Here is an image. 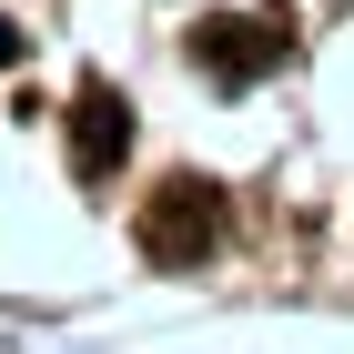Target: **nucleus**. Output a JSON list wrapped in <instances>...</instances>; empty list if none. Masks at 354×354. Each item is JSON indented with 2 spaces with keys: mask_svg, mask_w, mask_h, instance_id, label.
Returning a JSON list of instances; mask_svg holds the SVG:
<instances>
[{
  "mask_svg": "<svg viewBox=\"0 0 354 354\" xmlns=\"http://www.w3.org/2000/svg\"><path fill=\"white\" fill-rule=\"evenodd\" d=\"M122 152H132V102L111 82H91L82 102H71V172H82V183H111Z\"/></svg>",
  "mask_w": 354,
  "mask_h": 354,
  "instance_id": "nucleus-3",
  "label": "nucleus"
},
{
  "mask_svg": "<svg viewBox=\"0 0 354 354\" xmlns=\"http://www.w3.org/2000/svg\"><path fill=\"white\" fill-rule=\"evenodd\" d=\"M10 61H21V30H10V10H0V71H10Z\"/></svg>",
  "mask_w": 354,
  "mask_h": 354,
  "instance_id": "nucleus-4",
  "label": "nucleus"
},
{
  "mask_svg": "<svg viewBox=\"0 0 354 354\" xmlns=\"http://www.w3.org/2000/svg\"><path fill=\"white\" fill-rule=\"evenodd\" d=\"M132 243H142V263H162V273H192L203 253L223 243V192H213V183H192V172H172V183L152 192V203H142Z\"/></svg>",
  "mask_w": 354,
  "mask_h": 354,
  "instance_id": "nucleus-1",
  "label": "nucleus"
},
{
  "mask_svg": "<svg viewBox=\"0 0 354 354\" xmlns=\"http://www.w3.org/2000/svg\"><path fill=\"white\" fill-rule=\"evenodd\" d=\"M192 61H203L213 82H263V71H283V30H273V21H243V10H223V21L192 30Z\"/></svg>",
  "mask_w": 354,
  "mask_h": 354,
  "instance_id": "nucleus-2",
  "label": "nucleus"
}]
</instances>
